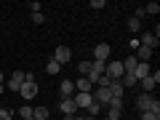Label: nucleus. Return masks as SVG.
I'll return each instance as SVG.
<instances>
[{
  "label": "nucleus",
  "mask_w": 160,
  "mask_h": 120,
  "mask_svg": "<svg viewBox=\"0 0 160 120\" xmlns=\"http://www.w3.org/2000/svg\"><path fill=\"white\" fill-rule=\"evenodd\" d=\"M158 83H160V72H158V69H152V72H149L144 80H139V86H142V93H152V88L158 86Z\"/></svg>",
  "instance_id": "1"
},
{
  "label": "nucleus",
  "mask_w": 160,
  "mask_h": 120,
  "mask_svg": "<svg viewBox=\"0 0 160 120\" xmlns=\"http://www.w3.org/2000/svg\"><path fill=\"white\" fill-rule=\"evenodd\" d=\"M109 53H112V48H109L107 43H99V46L93 48V59H91V62H104V64H107L109 62Z\"/></svg>",
  "instance_id": "2"
},
{
  "label": "nucleus",
  "mask_w": 160,
  "mask_h": 120,
  "mask_svg": "<svg viewBox=\"0 0 160 120\" xmlns=\"http://www.w3.org/2000/svg\"><path fill=\"white\" fill-rule=\"evenodd\" d=\"M38 91H40V88H38V83H29V80H24V83H22V88H19V96H24V99L29 102V99H35V96H38Z\"/></svg>",
  "instance_id": "3"
},
{
  "label": "nucleus",
  "mask_w": 160,
  "mask_h": 120,
  "mask_svg": "<svg viewBox=\"0 0 160 120\" xmlns=\"http://www.w3.org/2000/svg\"><path fill=\"white\" fill-rule=\"evenodd\" d=\"M91 96H93V102H96V104H102V107H107V104H109V99H112V96H109V88H93V91H91Z\"/></svg>",
  "instance_id": "4"
},
{
  "label": "nucleus",
  "mask_w": 160,
  "mask_h": 120,
  "mask_svg": "<svg viewBox=\"0 0 160 120\" xmlns=\"http://www.w3.org/2000/svg\"><path fill=\"white\" fill-rule=\"evenodd\" d=\"M22 83H24V72L22 69H16V72L8 78V91H13V93H19V88H22Z\"/></svg>",
  "instance_id": "5"
},
{
  "label": "nucleus",
  "mask_w": 160,
  "mask_h": 120,
  "mask_svg": "<svg viewBox=\"0 0 160 120\" xmlns=\"http://www.w3.org/2000/svg\"><path fill=\"white\" fill-rule=\"evenodd\" d=\"M59 109H62L64 118H72V115H78V107H75L72 99H62V102H59Z\"/></svg>",
  "instance_id": "6"
},
{
  "label": "nucleus",
  "mask_w": 160,
  "mask_h": 120,
  "mask_svg": "<svg viewBox=\"0 0 160 120\" xmlns=\"http://www.w3.org/2000/svg\"><path fill=\"white\" fill-rule=\"evenodd\" d=\"M69 56H72V51H69L67 46H59L56 51H53V56H51V59H53V62H59V64H67V62H69Z\"/></svg>",
  "instance_id": "7"
},
{
  "label": "nucleus",
  "mask_w": 160,
  "mask_h": 120,
  "mask_svg": "<svg viewBox=\"0 0 160 120\" xmlns=\"http://www.w3.org/2000/svg\"><path fill=\"white\" fill-rule=\"evenodd\" d=\"M104 67H107L104 62H91V72H88V80H91V83H96V80L104 75Z\"/></svg>",
  "instance_id": "8"
},
{
  "label": "nucleus",
  "mask_w": 160,
  "mask_h": 120,
  "mask_svg": "<svg viewBox=\"0 0 160 120\" xmlns=\"http://www.w3.org/2000/svg\"><path fill=\"white\" fill-rule=\"evenodd\" d=\"M72 102H75V107H78V109H88V104L93 102V96H91V93H75Z\"/></svg>",
  "instance_id": "9"
},
{
  "label": "nucleus",
  "mask_w": 160,
  "mask_h": 120,
  "mask_svg": "<svg viewBox=\"0 0 160 120\" xmlns=\"http://www.w3.org/2000/svg\"><path fill=\"white\" fill-rule=\"evenodd\" d=\"M149 72H152L149 62H139V64H136V69H133V78H136V83H139V80H144Z\"/></svg>",
  "instance_id": "10"
},
{
  "label": "nucleus",
  "mask_w": 160,
  "mask_h": 120,
  "mask_svg": "<svg viewBox=\"0 0 160 120\" xmlns=\"http://www.w3.org/2000/svg\"><path fill=\"white\" fill-rule=\"evenodd\" d=\"M75 91H78V93H91L93 91V83L88 78H78V80H75Z\"/></svg>",
  "instance_id": "11"
},
{
  "label": "nucleus",
  "mask_w": 160,
  "mask_h": 120,
  "mask_svg": "<svg viewBox=\"0 0 160 120\" xmlns=\"http://www.w3.org/2000/svg\"><path fill=\"white\" fill-rule=\"evenodd\" d=\"M149 107H152V93H142L136 99V109L139 112H149Z\"/></svg>",
  "instance_id": "12"
},
{
  "label": "nucleus",
  "mask_w": 160,
  "mask_h": 120,
  "mask_svg": "<svg viewBox=\"0 0 160 120\" xmlns=\"http://www.w3.org/2000/svg\"><path fill=\"white\" fill-rule=\"evenodd\" d=\"M139 43L155 51V46H158V38H155V32H142V35H139Z\"/></svg>",
  "instance_id": "13"
},
{
  "label": "nucleus",
  "mask_w": 160,
  "mask_h": 120,
  "mask_svg": "<svg viewBox=\"0 0 160 120\" xmlns=\"http://www.w3.org/2000/svg\"><path fill=\"white\" fill-rule=\"evenodd\" d=\"M59 91H62V96H64V99H72V96H75V80H62Z\"/></svg>",
  "instance_id": "14"
},
{
  "label": "nucleus",
  "mask_w": 160,
  "mask_h": 120,
  "mask_svg": "<svg viewBox=\"0 0 160 120\" xmlns=\"http://www.w3.org/2000/svg\"><path fill=\"white\" fill-rule=\"evenodd\" d=\"M133 56H136V62H149V59H152V48H147V46H139L136 51H133Z\"/></svg>",
  "instance_id": "15"
},
{
  "label": "nucleus",
  "mask_w": 160,
  "mask_h": 120,
  "mask_svg": "<svg viewBox=\"0 0 160 120\" xmlns=\"http://www.w3.org/2000/svg\"><path fill=\"white\" fill-rule=\"evenodd\" d=\"M123 93H126V88L120 86V80H112V83H109V96L112 99H123Z\"/></svg>",
  "instance_id": "16"
},
{
  "label": "nucleus",
  "mask_w": 160,
  "mask_h": 120,
  "mask_svg": "<svg viewBox=\"0 0 160 120\" xmlns=\"http://www.w3.org/2000/svg\"><path fill=\"white\" fill-rule=\"evenodd\" d=\"M120 64H123V69H126V72H133V69H136V56H133V53H131V56H126V59H123V62H120Z\"/></svg>",
  "instance_id": "17"
},
{
  "label": "nucleus",
  "mask_w": 160,
  "mask_h": 120,
  "mask_svg": "<svg viewBox=\"0 0 160 120\" xmlns=\"http://www.w3.org/2000/svg\"><path fill=\"white\" fill-rule=\"evenodd\" d=\"M32 118L35 120H48V107H32Z\"/></svg>",
  "instance_id": "18"
},
{
  "label": "nucleus",
  "mask_w": 160,
  "mask_h": 120,
  "mask_svg": "<svg viewBox=\"0 0 160 120\" xmlns=\"http://www.w3.org/2000/svg\"><path fill=\"white\" fill-rule=\"evenodd\" d=\"M59 69H62V64H59V62H53V59H48V64H46V72H48V75H56Z\"/></svg>",
  "instance_id": "19"
},
{
  "label": "nucleus",
  "mask_w": 160,
  "mask_h": 120,
  "mask_svg": "<svg viewBox=\"0 0 160 120\" xmlns=\"http://www.w3.org/2000/svg\"><path fill=\"white\" fill-rule=\"evenodd\" d=\"M78 72H80V78H88V72H91V62H80L78 64Z\"/></svg>",
  "instance_id": "20"
},
{
  "label": "nucleus",
  "mask_w": 160,
  "mask_h": 120,
  "mask_svg": "<svg viewBox=\"0 0 160 120\" xmlns=\"http://www.w3.org/2000/svg\"><path fill=\"white\" fill-rule=\"evenodd\" d=\"M107 107H109V109H115V112H123V99H109Z\"/></svg>",
  "instance_id": "21"
},
{
  "label": "nucleus",
  "mask_w": 160,
  "mask_h": 120,
  "mask_svg": "<svg viewBox=\"0 0 160 120\" xmlns=\"http://www.w3.org/2000/svg\"><path fill=\"white\" fill-rule=\"evenodd\" d=\"M93 115H102V104H96V102L88 104V118H93Z\"/></svg>",
  "instance_id": "22"
},
{
  "label": "nucleus",
  "mask_w": 160,
  "mask_h": 120,
  "mask_svg": "<svg viewBox=\"0 0 160 120\" xmlns=\"http://www.w3.org/2000/svg\"><path fill=\"white\" fill-rule=\"evenodd\" d=\"M142 8H144V13H152V16H155V13H160L158 3H147V6H142Z\"/></svg>",
  "instance_id": "23"
},
{
  "label": "nucleus",
  "mask_w": 160,
  "mask_h": 120,
  "mask_svg": "<svg viewBox=\"0 0 160 120\" xmlns=\"http://www.w3.org/2000/svg\"><path fill=\"white\" fill-rule=\"evenodd\" d=\"M128 29H131V32H139V29H142V22H139V19H128Z\"/></svg>",
  "instance_id": "24"
},
{
  "label": "nucleus",
  "mask_w": 160,
  "mask_h": 120,
  "mask_svg": "<svg viewBox=\"0 0 160 120\" xmlns=\"http://www.w3.org/2000/svg\"><path fill=\"white\" fill-rule=\"evenodd\" d=\"M19 115H22V120L32 118V107H29V104H24V107H19Z\"/></svg>",
  "instance_id": "25"
},
{
  "label": "nucleus",
  "mask_w": 160,
  "mask_h": 120,
  "mask_svg": "<svg viewBox=\"0 0 160 120\" xmlns=\"http://www.w3.org/2000/svg\"><path fill=\"white\" fill-rule=\"evenodd\" d=\"M0 120H13V112L6 107H0Z\"/></svg>",
  "instance_id": "26"
},
{
  "label": "nucleus",
  "mask_w": 160,
  "mask_h": 120,
  "mask_svg": "<svg viewBox=\"0 0 160 120\" xmlns=\"http://www.w3.org/2000/svg\"><path fill=\"white\" fill-rule=\"evenodd\" d=\"M27 8H29L32 13H40V8H43V6H40L38 0H32V3H27Z\"/></svg>",
  "instance_id": "27"
},
{
  "label": "nucleus",
  "mask_w": 160,
  "mask_h": 120,
  "mask_svg": "<svg viewBox=\"0 0 160 120\" xmlns=\"http://www.w3.org/2000/svg\"><path fill=\"white\" fill-rule=\"evenodd\" d=\"M104 6H107V3H104V0H91V8H93V11H102Z\"/></svg>",
  "instance_id": "28"
},
{
  "label": "nucleus",
  "mask_w": 160,
  "mask_h": 120,
  "mask_svg": "<svg viewBox=\"0 0 160 120\" xmlns=\"http://www.w3.org/2000/svg\"><path fill=\"white\" fill-rule=\"evenodd\" d=\"M142 120H160V115H155V112H142Z\"/></svg>",
  "instance_id": "29"
},
{
  "label": "nucleus",
  "mask_w": 160,
  "mask_h": 120,
  "mask_svg": "<svg viewBox=\"0 0 160 120\" xmlns=\"http://www.w3.org/2000/svg\"><path fill=\"white\" fill-rule=\"evenodd\" d=\"M43 22H46L43 13H32V24H43Z\"/></svg>",
  "instance_id": "30"
},
{
  "label": "nucleus",
  "mask_w": 160,
  "mask_h": 120,
  "mask_svg": "<svg viewBox=\"0 0 160 120\" xmlns=\"http://www.w3.org/2000/svg\"><path fill=\"white\" fill-rule=\"evenodd\" d=\"M128 46H131V51H136V48L142 46V43H139V38H136V35H133V38H131V43H128Z\"/></svg>",
  "instance_id": "31"
},
{
  "label": "nucleus",
  "mask_w": 160,
  "mask_h": 120,
  "mask_svg": "<svg viewBox=\"0 0 160 120\" xmlns=\"http://www.w3.org/2000/svg\"><path fill=\"white\" fill-rule=\"evenodd\" d=\"M3 93H6V86H3V83H0V96H3Z\"/></svg>",
  "instance_id": "32"
},
{
  "label": "nucleus",
  "mask_w": 160,
  "mask_h": 120,
  "mask_svg": "<svg viewBox=\"0 0 160 120\" xmlns=\"http://www.w3.org/2000/svg\"><path fill=\"white\" fill-rule=\"evenodd\" d=\"M27 120H35V118H27Z\"/></svg>",
  "instance_id": "33"
},
{
  "label": "nucleus",
  "mask_w": 160,
  "mask_h": 120,
  "mask_svg": "<svg viewBox=\"0 0 160 120\" xmlns=\"http://www.w3.org/2000/svg\"><path fill=\"white\" fill-rule=\"evenodd\" d=\"M120 120H123V118H120Z\"/></svg>",
  "instance_id": "34"
}]
</instances>
